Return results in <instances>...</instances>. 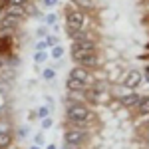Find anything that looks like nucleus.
<instances>
[{"mask_svg": "<svg viewBox=\"0 0 149 149\" xmlns=\"http://www.w3.org/2000/svg\"><path fill=\"white\" fill-rule=\"evenodd\" d=\"M44 6H48V8H54V6H58V0H44Z\"/></svg>", "mask_w": 149, "mask_h": 149, "instance_id": "nucleus-22", "label": "nucleus"}, {"mask_svg": "<svg viewBox=\"0 0 149 149\" xmlns=\"http://www.w3.org/2000/svg\"><path fill=\"white\" fill-rule=\"evenodd\" d=\"M56 22H58V16H56V14H48V16H46V24H48V26H54Z\"/></svg>", "mask_w": 149, "mask_h": 149, "instance_id": "nucleus-19", "label": "nucleus"}, {"mask_svg": "<svg viewBox=\"0 0 149 149\" xmlns=\"http://www.w3.org/2000/svg\"><path fill=\"white\" fill-rule=\"evenodd\" d=\"M0 68H2V62H0Z\"/></svg>", "mask_w": 149, "mask_h": 149, "instance_id": "nucleus-33", "label": "nucleus"}, {"mask_svg": "<svg viewBox=\"0 0 149 149\" xmlns=\"http://www.w3.org/2000/svg\"><path fill=\"white\" fill-rule=\"evenodd\" d=\"M66 26H68V32L81 30V26H84V12L81 10H70L68 16H66Z\"/></svg>", "mask_w": 149, "mask_h": 149, "instance_id": "nucleus-2", "label": "nucleus"}, {"mask_svg": "<svg viewBox=\"0 0 149 149\" xmlns=\"http://www.w3.org/2000/svg\"><path fill=\"white\" fill-rule=\"evenodd\" d=\"M6 6H8V2H4V0H0V10H4Z\"/></svg>", "mask_w": 149, "mask_h": 149, "instance_id": "nucleus-28", "label": "nucleus"}, {"mask_svg": "<svg viewBox=\"0 0 149 149\" xmlns=\"http://www.w3.org/2000/svg\"><path fill=\"white\" fill-rule=\"evenodd\" d=\"M38 115H40V117H48V107H40V109H38Z\"/></svg>", "mask_w": 149, "mask_h": 149, "instance_id": "nucleus-24", "label": "nucleus"}, {"mask_svg": "<svg viewBox=\"0 0 149 149\" xmlns=\"http://www.w3.org/2000/svg\"><path fill=\"white\" fill-rule=\"evenodd\" d=\"M10 50H12V38L10 36H0V54L8 56Z\"/></svg>", "mask_w": 149, "mask_h": 149, "instance_id": "nucleus-10", "label": "nucleus"}, {"mask_svg": "<svg viewBox=\"0 0 149 149\" xmlns=\"http://www.w3.org/2000/svg\"><path fill=\"white\" fill-rule=\"evenodd\" d=\"M46 44H48V46H56V44H58V38H56V36H48Z\"/></svg>", "mask_w": 149, "mask_h": 149, "instance_id": "nucleus-21", "label": "nucleus"}, {"mask_svg": "<svg viewBox=\"0 0 149 149\" xmlns=\"http://www.w3.org/2000/svg\"><path fill=\"white\" fill-rule=\"evenodd\" d=\"M6 14H12V16H16V18H24L26 8L20 6V4H8V6H6Z\"/></svg>", "mask_w": 149, "mask_h": 149, "instance_id": "nucleus-11", "label": "nucleus"}, {"mask_svg": "<svg viewBox=\"0 0 149 149\" xmlns=\"http://www.w3.org/2000/svg\"><path fill=\"white\" fill-rule=\"evenodd\" d=\"M8 4H20V6H24V4H26V0H10Z\"/></svg>", "mask_w": 149, "mask_h": 149, "instance_id": "nucleus-26", "label": "nucleus"}, {"mask_svg": "<svg viewBox=\"0 0 149 149\" xmlns=\"http://www.w3.org/2000/svg\"><path fill=\"white\" fill-rule=\"evenodd\" d=\"M139 100H141V97H139L137 93H127V95H121L119 102H121L123 107H135V105L139 103Z\"/></svg>", "mask_w": 149, "mask_h": 149, "instance_id": "nucleus-9", "label": "nucleus"}, {"mask_svg": "<svg viewBox=\"0 0 149 149\" xmlns=\"http://www.w3.org/2000/svg\"><path fill=\"white\" fill-rule=\"evenodd\" d=\"M62 54H64V48L62 46H54L52 48V58H54V60H60Z\"/></svg>", "mask_w": 149, "mask_h": 149, "instance_id": "nucleus-17", "label": "nucleus"}, {"mask_svg": "<svg viewBox=\"0 0 149 149\" xmlns=\"http://www.w3.org/2000/svg\"><path fill=\"white\" fill-rule=\"evenodd\" d=\"M46 54H44V50H38V54H36V56H34V60H36V62H44V60H46Z\"/></svg>", "mask_w": 149, "mask_h": 149, "instance_id": "nucleus-20", "label": "nucleus"}, {"mask_svg": "<svg viewBox=\"0 0 149 149\" xmlns=\"http://www.w3.org/2000/svg\"><path fill=\"white\" fill-rule=\"evenodd\" d=\"M74 4H78L80 8H86V10H90L93 6V0H74Z\"/></svg>", "mask_w": 149, "mask_h": 149, "instance_id": "nucleus-16", "label": "nucleus"}, {"mask_svg": "<svg viewBox=\"0 0 149 149\" xmlns=\"http://www.w3.org/2000/svg\"><path fill=\"white\" fill-rule=\"evenodd\" d=\"M42 76H44V80H52V78L56 76V72H54V68H46L42 72Z\"/></svg>", "mask_w": 149, "mask_h": 149, "instance_id": "nucleus-18", "label": "nucleus"}, {"mask_svg": "<svg viewBox=\"0 0 149 149\" xmlns=\"http://www.w3.org/2000/svg\"><path fill=\"white\" fill-rule=\"evenodd\" d=\"M30 149H40V147H38V145H32V147H30Z\"/></svg>", "mask_w": 149, "mask_h": 149, "instance_id": "nucleus-31", "label": "nucleus"}, {"mask_svg": "<svg viewBox=\"0 0 149 149\" xmlns=\"http://www.w3.org/2000/svg\"><path fill=\"white\" fill-rule=\"evenodd\" d=\"M141 80H143L141 72H139V70H131L125 76V80H123V86H125L127 90H135L139 84H141Z\"/></svg>", "mask_w": 149, "mask_h": 149, "instance_id": "nucleus-4", "label": "nucleus"}, {"mask_svg": "<svg viewBox=\"0 0 149 149\" xmlns=\"http://www.w3.org/2000/svg\"><path fill=\"white\" fill-rule=\"evenodd\" d=\"M135 107H137V111L141 115H149V95H147V97H141Z\"/></svg>", "mask_w": 149, "mask_h": 149, "instance_id": "nucleus-15", "label": "nucleus"}, {"mask_svg": "<svg viewBox=\"0 0 149 149\" xmlns=\"http://www.w3.org/2000/svg\"><path fill=\"white\" fill-rule=\"evenodd\" d=\"M42 127H44V129L52 127V119H50V117H44V121H42Z\"/></svg>", "mask_w": 149, "mask_h": 149, "instance_id": "nucleus-23", "label": "nucleus"}, {"mask_svg": "<svg viewBox=\"0 0 149 149\" xmlns=\"http://www.w3.org/2000/svg\"><path fill=\"white\" fill-rule=\"evenodd\" d=\"M145 74H147V80H149V66L145 68Z\"/></svg>", "mask_w": 149, "mask_h": 149, "instance_id": "nucleus-30", "label": "nucleus"}, {"mask_svg": "<svg viewBox=\"0 0 149 149\" xmlns=\"http://www.w3.org/2000/svg\"><path fill=\"white\" fill-rule=\"evenodd\" d=\"M78 64H80V66H84V68H95V66H97V56H95V52L86 54V56L81 58Z\"/></svg>", "mask_w": 149, "mask_h": 149, "instance_id": "nucleus-8", "label": "nucleus"}, {"mask_svg": "<svg viewBox=\"0 0 149 149\" xmlns=\"http://www.w3.org/2000/svg\"><path fill=\"white\" fill-rule=\"evenodd\" d=\"M66 117H68L70 123H74V125H86V123H90L93 113L86 105H81V103H72V105H68Z\"/></svg>", "mask_w": 149, "mask_h": 149, "instance_id": "nucleus-1", "label": "nucleus"}, {"mask_svg": "<svg viewBox=\"0 0 149 149\" xmlns=\"http://www.w3.org/2000/svg\"><path fill=\"white\" fill-rule=\"evenodd\" d=\"M46 149H58V147H56V145H48Z\"/></svg>", "mask_w": 149, "mask_h": 149, "instance_id": "nucleus-29", "label": "nucleus"}, {"mask_svg": "<svg viewBox=\"0 0 149 149\" xmlns=\"http://www.w3.org/2000/svg\"><path fill=\"white\" fill-rule=\"evenodd\" d=\"M36 143H38V145H40V143H44V135H42V133H40V135H36Z\"/></svg>", "mask_w": 149, "mask_h": 149, "instance_id": "nucleus-27", "label": "nucleus"}, {"mask_svg": "<svg viewBox=\"0 0 149 149\" xmlns=\"http://www.w3.org/2000/svg\"><path fill=\"white\" fill-rule=\"evenodd\" d=\"M46 42H38V44H36V50H46Z\"/></svg>", "mask_w": 149, "mask_h": 149, "instance_id": "nucleus-25", "label": "nucleus"}, {"mask_svg": "<svg viewBox=\"0 0 149 149\" xmlns=\"http://www.w3.org/2000/svg\"><path fill=\"white\" fill-rule=\"evenodd\" d=\"M147 50H149V42H147Z\"/></svg>", "mask_w": 149, "mask_h": 149, "instance_id": "nucleus-32", "label": "nucleus"}, {"mask_svg": "<svg viewBox=\"0 0 149 149\" xmlns=\"http://www.w3.org/2000/svg\"><path fill=\"white\" fill-rule=\"evenodd\" d=\"M72 50H95V44H93V40L90 38H86V40H78V42H72Z\"/></svg>", "mask_w": 149, "mask_h": 149, "instance_id": "nucleus-7", "label": "nucleus"}, {"mask_svg": "<svg viewBox=\"0 0 149 149\" xmlns=\"http://www.w3.org/2000/svg\"><path fill=\"white\" fill-rule=\"evenodd\" d=\"M66 86H68V90H72V92H84L86 90V81H80V80H76V78H68Z\"/></svg>", "mask_w": 149, "mask_h": 149, "instance_id": "nucleus-13", "label": "nucleus"}, {"mask_svg": "<svg viewBox=\"0 0 149 149\" xmlns=\"http://www.w3.org/2000/svg\"><path fill=\"white\" fill-rule=\"evenodd\" d=\"M10 143H12V133H10V129L0 131V149H6Z\"/></svg>", "mask_w": 149, "mask_h": 149, "instance_id": "nucleus-14", "label": "nucleus"}, {"mask_svg": "<svg viewBox=\"0 0 149 149\" xmlns=\"http://www.w3.org/2000/svg\"><path fill=\"white\" fill-rule=\"evenodd\" d=\"M70 78H76V80H80V81H88L90 80V72L84 66H78V68H74L70 72Z\"/></svg>", "mask_w": 149, "mask_h": 149, "instance_id": "nucleus-6", "label": "nucleus"}, {"mask_svg": "<svg viewBox=\"0 0 149 149\" xmlns=\"http://www.w3.org/2000/svg\"><path fill=\"white\" fill-rule=\"evenodd\" d=\"M22 18H16V16H12V14H6L4 18H2V22H0V26L4 28V30H8V28H14V26H18V22H20Z\"/></svg>", "mask_w": 149, "mask_h": 149, "instance_id": "nucleus-12", "label": "nucleus"}, {"mask_svg": "<svg viewBox=\"0 0 149 149\" xmlns=\"http://www.w3.org/2000/svg\"><path fill=\"white\" fill-rule=\"evenodd\" d=\"M64 139H66V143L68 145H81L86 139H88V133L84 131V129H78V127H74V129H68L66 133H64Z\"/></svg>", "mask_w": 149, "mask_h": 149, "instance_id": "nucleus-3", "label": "nucleus"}, {"mask_svg": "<svg viewBox=\"0 0 149 149\" xmlns=\"http://www.w3.org/2000/svg\"><path fill=\"white\" fill-rule=\"evenodd\" d=\"M86 97H88V102H92V103H105L107 93L103 90H100V88H92V90L86 92Z\"/></svg>", "mask_w": 149, "mask_h": 149, "instance_id": "nucleus-5", "label": "nucleus"}]
</instances>
